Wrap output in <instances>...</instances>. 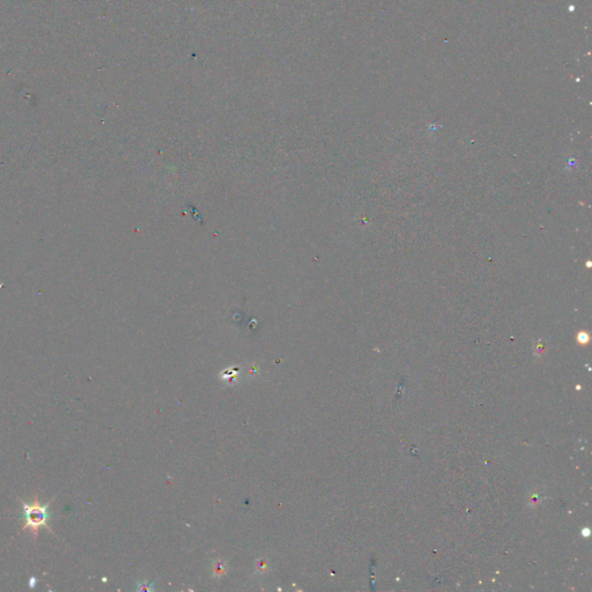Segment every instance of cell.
Here are the masks:
<instances>
[{"label": "cell", "instance_id": "1", "mask_svg": "<svg viewBox=\"0 0 592 592\" xmlns=\"http://www.w3.org/2000/svg\"><path fill=\"white\" fill-rule=\"evenodd\" d=\"M23 516L25 521L23 528H28L35 535L39 533L40 528H49V522L52 519L49 503L41 504L37 499L32 503L23 502Z\"/></svg>", "mask_w": 592, "mask_h": 592}]
</instances>
